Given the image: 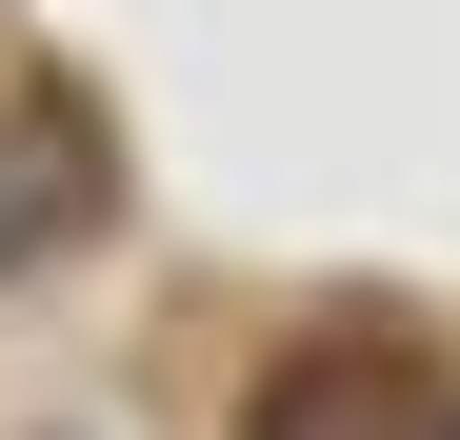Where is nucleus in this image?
Segmentation results:
<instances>
[{"mask_svg":"<svg viewBox=\"0 0 460 440\" xmlns=\"http://www.w3.org/2000/svg\"><path fill=\"white\" fill-rule=\"evenodd\" d=\"M241 440H460V381L401 340H300V360H261Z\"/></svg>","mask_w":460,"mask_h":440,"instance_id":"f257e3e1","label":"nucleus"}]
</instances>
